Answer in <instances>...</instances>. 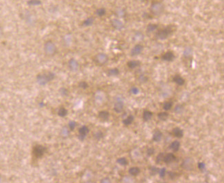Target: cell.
Wrapping results in <instances>:
<instances>
[{
  "label": "cell",
  "instance_id": "cell-19",
  "mask_svg": "<svg viewBox=\"0 0 224 183\" xmlns=\"http://www.w3.org/2000/svg\"><path fill=\"white\" fill-rule=\"evenodd\" d=\"M98 117L102 120H109L110 117V113L108 111H101L98 113Z\"/></svg>",
  "mask_w": 224,
  "mask_h": 183
},
{
  "label": "cell",
  "instance_id": "cell-29",
  "mask_svg": "<svg viewBox=\"0 0 224 183\" xmlns=\"http://www.w3.org/2000/svg\"><path fill=\"white\" fill-rule=\"evenodd\" d=\"M169 113L167 112H161L158 114V118L161 121H166L169 117Z\"/></svg>",
  "mask_w": 224,
  "mask_h": 183
},
{
  "label": "cell",
  "instance_id": "cell-16",
  "mask_svg": "<svg viewBox=\"0 0 224 183\" xmlns=\"http://www.w3.org/2000/svg\"><path fill=\"white\" fill-rule=\"evenodd\" d=\"M141 64V62L139 60H130L127 61V66L130 69H134L137 68V67L140 66Z\"/></svg>",
  "mask_w": 224,
  "mask_h": 183
},
{
  "label": "cell",
  "instance_id": "cell-3",
  "mask_svg": "<svg viewBox=\"0 0 224 183\" xmlns=\"http://www.w3.org/2000/svg\"><path fill=\"white\" fill-rule=\"evenodd\" d=\"M46 151H47V148L44 146L40 145V144H36L32 147V158L34 159H39L40 158L43 157L45 155Z\"/></svg>",
  "mask_w": 224,
  "mask_h": 183
},
{
  "label": "cell",
  "instance_id": "cell-12",
  "mask_svg": "<svg viewBox=\"0 0 224 183\" xmlns=\"http://www.w3.org/2000/svg\"><path fill=\"white\" fill-rule=\"evenodd\" d=\"M161 58L163 60L165 61H173L175 59V55L172 51H169L162 55Z\"/></svg>",
  "mask_w": 224,
  "mask_h": 183
},
{
  "label": "cell",
  "instance_id": "cell-11",
  "mask_svg": "<svg viewBox=\"0 0 224 183\" xmlns=\"http://www.w3.org/2000/svg\"><path fill=\"white\" fill-rule=\"evenodd\" d=\"M68 65H69V69H70L72 72H76V71L78 70L79 66H80V65H79L78 61H77L76 59L73 58H71L69 59Z\"/></svg>",
  "mask_w": 224,
  "mask_h": 183
},
{
  "label": "cell",
  "instance_id": "cell-1",
  "mask_svg": "<svg viewBox=\"0 0 224 183\" xmlns=\"http://www.w3.org/2000/svg\"><path fill=\"white\" fill-rule=\"evenodd\" d=\"M55 74L51 71H44L40 73L36 76V81L40 86H45L54 79Z\"/></svg>",
  "mask_w": 224,
  "mask_h": 183
},
{
  "label": "cell",
  "instance_id": "cell-32",
  "mask_svg": "<svg viewBox=\"0 0 224 183\" xmlns=\"http://www.w3.org/2000/svg\"><path fill=\"white\" fill-rule=\"evenodd\" d=\"M117 163L120 165H122V166H125V165L128 164V161H127V160L125 157H121L117 159Z\"/></svg>",
  "mask_w": 224,
  "mask_h": 183
},
{
  "label": "cell",
  "instance_id": "cell-37",
  "mask_svg": "<svg viewBox=\"0 0 224 183\" xmlns=\"http://www.w3.org/2000/svg\"><path fill=\"white\" fill-rule=\"evenodd\" d=\"M78 86H79V88H82V89L86 90L88 88V84H87V82H86V81H80V83H79Z\"/></svg>",
  "mask_w": 224,
  "mask_h": 183
},
{
  "label": "cell",
  "instance_id": "cell-28",
  "mask_svg": "<svg viewBox=\"0 0 224 183\" xmlns=\"http://www.w3.org/2000/svg\"><path fill=\"white\" fill-rule=\"evenodd\" d=\"M184 110V107L181 104L177 105L174 108V112L177 114H181L183 113V111Z\"/></svg>",
  "mask_w": 224,
  "mask_h": 183
},
{
  "label": "cell",
  "instance_id": "cell-47",
  "mask_svg": "<svg viewBox=\"0 0 224 183\" xmlns=\"http://www.w3.org/2000/svg\"><path fill=\"white\" fill-rule=\"evenodd\" d=\"M168 174H169V178L171 179H172V180H173L175 177H176V173L175 172H173V171H168Z\"/></svg>",
  "mask_w": 224,
  "mask_h": 183
},
{
  "label": "cell",
  "instance_id": "cell-35",
  "mask_svg": "<svg viewBox=\"0 0 224 183\" xmlns=\"http://www.w3.org/2000/svg\"><path fill=\"white\" fill-rule=\"evenodd\" d=\"M172 106H173L172 102H170V101L165 102L163 105V109H165V111H169L171 109Z\"/></svg>",
  "mask_w": 224,
  "mask_h": 183
},
{
  "label": "cell",
  "instance_id": "cell-6",
  "mask_svg": "<svg viewBox=\"0 0 224 183\" xmlns=\"http://www.w3.org/2000/svg\"><path fill=\"white\" fill-rule=\"evenodd\" d=\"M94 61H95V63L98 65H102L105 64L108 62L109 61V56L104 53H99L95 55L94 58Z\"/></svg>",
  "mask_w": 224,
  "mask_h": 183
},
{
  "label": "cell",
  "instance_id": "cell-30",
  "mask_svg": "<svg viewBox=\"0 0 224 183\" xmlns=\"http://www.w3.org/2000/svg\"><path fill=\"white\" fill-rule=\"evenodd\" d=\"M67 113H68V111L65 107H61L58 109V115L61 117H65L67 115Z\"/></svg>",
  "mask_w": 224,
  "mask_h": 183
},
{
  "label": "cell",
  "instance_id": "cell-46",
  "mask_svg": "<svg viewBox=\"0 0 224 183\" xmlns=\"http://www.w3.org/2000/svg\"><path fill=\"white\" fill-rule=\"evenodd\" d=\"M130 92L132 94H135V95H136V94H138V93H139V90H138V88H136V87H132V88H131Z\"/></svg>",
  "mask_w": 224,
  "mask_h": 183
},
{
  "label": "cell",
  "instance_id": "cell-7",
  "mask_svg": "<svg viewBox=\"0 0 224 183\" xmlns=\"http://www.w3.org/2000/svg\"><path fill=\"white\" fill-rule=\"evenodd\" d=\"M88 133H89V128H88V126H82V127H80L79 128L78 139L80 141H84Z\"/></svg>",
  "mask_w": 224,
  "mask_h": 183
},
{
  "label": "cell",
  "instance_id": "cell-13",
  "mask_svg": "<svg viewBox=\"0 0 224 183\" xmlns=\"http://www.w3.org/2000/svg\"><path fill=\"white\" fill-rule=\"evenodd\" d=\"M123 107H124V104L123 101L121 99H118L114 105V110L116 113H121L123 111Z\"/></svg>",
  "mask_w": 224,
  "mask_h": 183
},
{
  "label": "cell",
  "instance_id": "cell-27",
  "mask_svg": "<svg viewBox=\"0 0 224 183\" xmlns=\"http://www.w3.org/2000/svg\"><path fill=\"white\" fill-rule=\"evenodd\" d=\"M160 169L156 166H150L149 168V171L151 176H156V174H158Z\"/></svg>",
  "mask_w": 224,
  "mask_h": 183
},
{
  "label": "cell",
  "instance_id": "cell-10",
  "mask_svg": "<svg viewBox=\"0 0 224 183\" xmlns=\"http://www.w3.org/2000/svg\"><path fill=\"white\" fill-rule=\"evenodd\" d=\"M143 50V46L141 44H136L131 50L130 54L132 56H136L142 53Z\"/></svg>",
  "mask_w": 224,
  "mask_h": 183
},
{
  "label": "cell",
  "instance_id": "cell-4",
  "mask_svg": "<svg viewBox=\"0 0 224 183\" xmlns=\"http://www.w3.org/2000/svg\"><path fill=\"white\" fill-rule=\"evenodd\" d=\"M44 52L48 56H54L57 52V47L51 40H47L44 44Z\"/></svg>",
  "mask_w": 224,
  "mask_h": 183
},
{
  "label": "cell",
  "instance_id": "cell-23",
  "mask_svg": "<svg viewBox=\"0 0 224 183\" xmlns=\"http://www.w3.org/2000/svg\"><path fill=\"white\" fill-rule=\"evenodd\" d=\"M183 55L186 59L191 58L193 55V49L190 47L185 48L184 52H183Z\"/></svg>",
  "mask_w": 224,
  "mask_h": 183
},
{
  "label": "cell",
  "instance_id": "cell-33",
  "mask_svg": "<svg viewBox=\"0 0 224 183\" xmlns=\"http://www.w3.org/2000/svg\"><path fill=\"white\" fill-rule=\"evenodd\" d=\"M106 10L105 8H98L95 11V14L98 17H103L106 15Z\"/></svg>",
  "mask_w": 224,
  "mask_h": 183
},
{
  "label": "cell",
  "instance_id": "cell-48",
  "mask_svg": "<svg viewBox=\"0 0 224 183\" xmlns=\"http://www.w3.org/2000/svg\"><path fill=\"white\" fill-rule=\"evenodd\" d=\"M30 3L32 5H38V4H40V1L39 0H31Z\"/></svg>",
  "mask_w": 224,
  "mask_h": 183
},
{
  "label": "cell",
  "instance_id": "cell-25",
  "mask_svg": "<svg viewBox=\"0 0 224 183\" xmlns=\"http://www.w3.org/2000/svg\"><path fill=\"white\" fill-rule=\"evenodd\" d=\"M119 70L117 68H113L108 70L107 75L110 77H115L119 75Z\"/></svg>",
  "mask_w": 224,
  "mask_h": 183
},
{
  "label": "cell",
  "instance_id": "cell-38",
  "mask_svg": "<svg viewBox=\"0 0 224 183\" xmlns=\"http://www.w3.org/2000/svg\"><path fill=\"white\" fill-rule=\"evenodd\" d=\"M138 81L140 83H146L148 81V77L143 75H141L138 77Z\"/></svg>",
  "mask_w": 224,
  "mask_h": 183
},
{
  "label": "cell",
  "instance_id": "cell-9",
  "mask_svg": "<svg viewBox=\"0 0 224 183\" xmlns=\"http://www.w3.org/2000/svg\"><path fill=\"white\" fill-rule=\"evenodd\" d=\"M181 166L186 170H192L193 168V161L191 158H186L184 160Z\"/></svg>",
  "mask_w": 224,
  "mask_h": 183
},
{
  "label": "cell",
  "instance_id": "cell-24",
  "mask_svg": "<svg viewBox=\"0 0 224 183\" xmlns=\"http://www.w3.org/2000/svg\"><path fill=\"white\" fill-rule=\"evenodd\" d=\"M140 172H141L140 169L137 167H131V168L129 169L128 170L129 174H130L131 176H138V175L140 174Z\"/></svg>",
  "mask_w": 224,
  "mask_h": 183
},
{
  "label": "cell",
  "instance_id": "cell-31",
  "mask_svg": "<svg viewBox=\"0 0 224 183\" xmlns=\"http://www.w3.org/2000/svg\"><path fill=\"white\" fill-rule=\"evenodd\" d=\"M93 22H94V19L91 18V17H90V18L86 19V20H84V21H83L82 26H85V27L90 26H92L93 23Z\"/></svg>",
  "mask_w": 224,
  "mask_h": 183
},
{
  "label": "cell",
  "instance_id": "cell-22",
  "mask_svg": "<svg viewBox=\"0 0 224 183\" xmlns=\"http://www.w3.org/2000/svg\"><path fill=\"white\" fill-rule=\"evenodd\" d=\"M158 28V25L155 23H150L147 26L146 32L147 34H151L152 32H155V31Z\"/></svg>",
  "mask_w": 224,
  "mask_h": 183
},
{
  "label": "cell",
  "instance_id": "cell-21",
  "mask_svg": "<svg viewBox=\"0 0 224 183\" xmlns=\"http://www.w3.org/2000/svg\"><path fill=\"white\" fill-rule=\"evenodd\" d=\"M153 116V113L152 111L148 110H145L143 111V119L145 122H148L152 119Z\"/></svg>",
  "mask_w": 224,
  "mask_h": 183
},
{
  "label": "cell",
  "instance_id": "cell-49",
  "mask_svg": "<svg viewBox=\"0 0 224 183\" xmlns=\"http://www.w3.org/2000/svg\"><path fill=\"white\" fill-rule=\"evenodd\" d=\"M101 182H102V183H104V182L109 183V182H111V179H110L109 178H104L103 179H102Z\"/></svg>",
  "mask_w": 224,
  "mask_h": 183
},
{
  "label": "cell",
  "instance_id": "cell-34",
  "mask_svg": "<svg viewBox=\"0 0 224 183\" xmlns=\"http://www.w3.org/2000/svg\"><path fill=\"white\" fill-rule=\"evenodd\" d=\"M165 153H159L158 155H157V157H156V163H161L162 161H163V159H164V157H165Z\"/></svg>",
  "mask_w": 224,
  "mask_h": 183
},
{
  "label": "cell",
  "instance_id": "cell-42",
  "mask_svg": "<svg viewBox=\"0 0 224 183\" xmlns=\"http://www.w3.org/2000/svg\"><path fill=\"white\" fill-rule=\"evenodd\" d=\"M158 174H159V176H160V177H161V178H165V174H166V168H165V167H163V168L160 169L159 172H158Z\"/></svg>",
  "mask_w": 224,
  "mask_h": 183
},
{
  "label": "cell",
  "instance_id": "cell-17",
  "mask_svg": "<svg viewBox=\"0 0 224 183\" xmlns=\"http://www.w3.org/2000/svg\"><path fill=\"white\" fill-rule=\"evenodd\" d=\"M163 137V134L161 131H156L154 133L153 137H152V140L155 142H159L162 140Z\"/></svg>",
  "mask_w": 224,
  "mask_h": 183
},
{
  "label": "cell",
  "instance_id": "cell-44",
  "mask_svg": "<svg viewBox=\"0 0 224 183\" xmlns=\"http://www.w3.org/2000/svg\"><path fill=\"white\" fill-rule=\"evenodd\" d=\"M59 92L62 96H67V94H68V90H67L65 88H61V89H60Z\"/></svg>",
  "mask_w": 224,
  "mask_h": 183
},
{
  "label": "cell",
  "instance_id": "cell-26",
  "mask_svg": "<svg viewBox=\"0 0 224 183\" xmlns=\"http://www.w3.org/2000/svg\"><path fill=\"white\" fill-rule=\"evenodd\" d=\"M134 117L132 115H129V116L127 117V118H125L123 120V124H124L125 126H129V125H130L133 122V121H134Z\"/></svg>",
  "mask_w": 224,
  "mask_h": 183
},
{
  "label": "cell",
  "instance_id": "cell-39",
  "mask_svg": "<svg viewBox=\"0 0 224 183\" xmlns=\"http://www.w3.org/2000/svg\"><path fill=\"white\" fill-rule=\"evenodd\" d=\"M77 126V123L75 121H70L69 122V128L71 131H73Z\"/></svg>",
  "mask_w": 224,
  "mask_h": 183
},
{
  "label": "cell",
  "instance_id": "cell-43",
  "mask_svg": "<svg viewBox=\"0 0 224 183\" xmlns=\"http://www.w3.org/2000/svg\"><path fill=\"white\" fill-rule=\"evenodd\" d=\"M116 13H117V15L118 17H123L125 16V12L124 10L123 9H119L117 10V11H116Z\"/></svg>",
  "mask_w": 224,
  "mask_h": 183
},
{
  "label": "cell",
  "instance_id": "cell-18",
  "mask_svg": "<svg viewBox=\"0 0 224 183\" xmlns=\"http://www.w3.org/2000/svg\"><path fill=\"white\" fill-rule=\"evenodd\" d=\"M173 81L178 86H183L185 84V80L180 75H175L173 77Z\"/></svg>",
  "mask_w": 224,
  "mask_h": 183
},
{
  "label": "cell",
  "instance_id": "cell-45",
  "mask_svg": "<svg viewBox=\"0 0 224 183\" xmlns=\"http://www.w3.org/2000/svg\"><path fill=\"white\" fill-rule=\"evenodd\" d=\"M134 38L137 40H141L143 39V35L141 33H140V32H137V33L135 34Z\"/></svg>",
  "mask_w": 224,
  "mask_h": 183
},
{
  "label": "cell",
  "instance_id": "cell-41",
  "mask_svg": "<svg viewBox=\"0 0 224 183\" xmlns=\"http://www.w3.org/2000/svg\"><path fill=\"white\" fill-rule=\"evenodd\" d=\"M198 166L199 169H200V171H204L206 170V164H205V163H203V162H200V163H198Z\"/></svg>",
  "mask_w": 224,
  "mask_h": 183
},
{
  "label": "cell",
  "instance_id": "cell-36",
  "mask_svg": "<svg viewBox=\"0 0 224 183\" xmlns=\"http://www.w3.org/2000/svg\"><path fill=\"white\" fill-rule=\"evenodd\" d=\"M103 137H104V133L101 131H99L95 133V135H94L95 139L98 140V141L101 139L103 138Z\"/></svg>",
  "mask_w": 224,
  "mask_h": 183
},
{
  "label": "cell",
  "instance_id": "cell-15",
  "mask_svg": "<svg viewBox=\"0 0 224 183\" xmlns=\"http://www.w3.org/2000/svg\"><path fill=\"white\" fill-rule=\"evenodd\" d=\"M175 159H176V157L173 153H169L165 155L163 161L165 163H171L175 161Z\"/></svg>",
  "mask_w": 224,
  "mask_h": 183
},
{
  "label": "cell",
  "instance_id": "cell-14",
  "mask_svg": "<svg viewBox=\"0 0 224 183\" xmlns=\"http://www.w3.org/2000/svg\"><path fill=\"white\" fill-rule=\"evenodd\" d=\"M172 133L173 136L177 138H182L184 136V131H183L182 129H181L179 127H175L173 129Z\"/></svg>",
  "mask_w": 224,
  "mask_h": 183
},
{
  "label": "cell",
  "instance_id": "cell-8",
  "mask_svg": "<svg viewBox=\"0 0 224 183\" xmlns=\"http://www.w3.org/2000/svg\"><path fill=\"white\" fill-rule=\"evenodd\" d=\"M111 26L117 30H121L124 28V23L119 19H113L111 21Z\"/></svg>",
  "mask_w": 224,
  "mask_h": 183
},
{
  "label": "cell",
  "instance_id": "cell-40",
  "mask_svg": "<svg viewBox=\"0 0 224 183\" xmlns=\"http://www.w3.org/2000/svg\"><path fill=\"white\" fill-rule=\"evenodd\" d=\"M154 153H155V150L154 148H149L146 151L147 156H148V157H151L154 155Z\"/></svg>",
  "mask_w": 224,
  "mask_h": 183
},
{
  "label": "cell",
  "instance_id": "cell-50",
  "mask_svg": "<svg viewBox=\"0 0 224 183\" xmlns=\"http://www.w3.org/2000/svg\"><path fill=\"white\" fill-rule=\"evenodd\" d=\"M140 1H143V0H140Z\"/></svg>",
  "mask_w": 224,
  "mask_h": 183
},
{
  "label": "cell",
  "instance_id": "cell-2",
  "mask_svg": "<svg viewBox=\"0 0 224 183\" xmlns=\"http://www.w3.org/2000/svg\"><path fill=\"white\" fill-rule=\"evenodd\" d=\"M175 31V26L173 25H169V26L165 27L163 29H161L156 32L155 37L158 40H163L167 39Z\"/></svg>",
  "mask_w": 224,
  "mask_h": 183
},
{
  "label": "cell",
  "instance_id": "cell-20",
  "mask_svg": "<svg viewBox=\"0 0 224 183\" xmlns=\"http://www.w3.org/2000/svg\"><path fill=\"white\" fill-rule=\"evenodd\" d=\"M180 142L175 140V141H173L172 143L170 144L169 148L171 150H172L173 152H177L179 150V148H180Z\"/></svg>",
  "mask_w": 224,
  "mask_h": 183
},
{
  "label": "cell",
  "instance_id": "cell-5",
  "mask_svg": "<svg viewBox=\"0 0 224 183\" xmlns=\"http://www.w3.org/2000/svg\"><path fill=\"white\" fill-rule=\"evenodd\" d=\"M165 7L164 5L161 2H158V1H155V2L152 3L150 7V12L152 14L156 16L161 15L163 12Z\"/></svg>",
  "mask_w": 224,
  "mask_h": 183
}]
</instances>
